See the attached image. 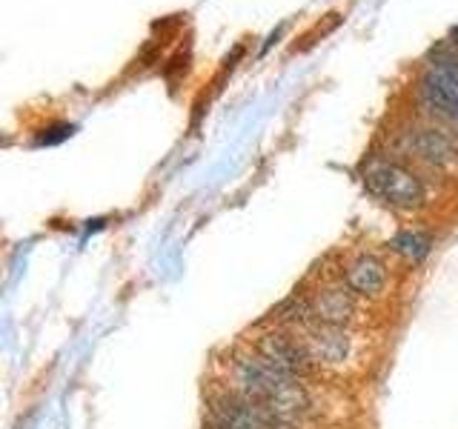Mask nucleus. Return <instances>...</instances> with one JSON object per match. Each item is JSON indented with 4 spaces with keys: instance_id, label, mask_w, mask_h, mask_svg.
Returning a JSON list of instances; mask_svg holds the SVG:
<instances>
[{
    "instance_id": "8",
    "label": "nucleus",
    "mask_w": 458,
    "mask_h": 429,
    "mask_svg": "<svg viewBox=\"0 0 458 429\" xmlns=\"http://www.w3.org/2000/svg\"><path fill=\"white\" fill-rule=\"evenodd\" d=\"M395 252H401L404 257H412V261H421V257L429 252V238L421 235V232H401L395 240H393Z\"/></svg>"
},
{
    "instance_id": "3",
    "label": "nucleus",
    "mask_w": 458,
    "mask_h": 429,
    "mask_svg": "<svg viewBox=\"0 0 458 429\" xmlns=\"http://www.w3.org/2000/svg\"><path fill=\"white\" fill-rule=\"evenodd\" d=\"M424 95L429 106L458 123V66L438 63L429 69L424 78Z\"/></svg>"
},
{
    "instance_id": "2",
    "label": "nucleus",
    "mask_w": 458,
    "mask_h": 429,
    "mask_svg": "<svg viewBox=\"0 0 458 429\" xmlns=\"http://www.w3.org/2000/svg\"><path fill=\"white\" fill-rule=\"evenodd\" d=\"M258 355H261L264 361H269L278 372H284V375L298 378V381L307 378L315 364L304 343H298L290 335H281V332L264 335L261 343H258Z\"/></svg>"
},
{
    "instance_id": "7",
    "label": "nucleus",
    "mask_w": 458,
    "mask_h": 429,
    "mask_svg": "<svg viewBox=\"0 0 458 429\" xmlns=\"http://www.w3.org/2000/svg\"><path fill=\"white\" fill-rule=\"evenodd\" d=\"M412 149L419 152L424 161L436 164V166H447L455 161V147L447 135L441 132H433V129H421V132L412 135Z\"/></svg>"
},
{
    "instance_id": "6",
    "label": "nucleus",
    "mask_w": 458,
    "mask_h": 429,
    "mask_svg": "<svg viewBox=\"0 0 458 429\" xmlns=\"http://www.w3.org/2000/svg\"><path fill=\"white\" fill-rule=\"evenodd\" d=\"M304 347L312 355V361L335 364L347 355V338H341L338 326H327V324L315 321V326L310 329V341L304 343Z\"/></svg>"
},
{
    "instance_id": "5",
    "label": "nucleus",
    "mask_w": 458,
    "mask_h": 429,
    "mask_svg": "<svg viewBox=\"0 0 458 429\" xmlns=\"http://www.w3.org/2000/svg\"><path fill=\"white\" fill-rule=\"evenodd\" d=\"M344 281H347V290L355 292V295H378L384 290V283H386V269H384V264L378 261V257L361 255L358 261L350 264Z\"/></svg>"
},
{
    "instance_id": "1",
    "label": "nucleus",
    "mask_w": 458,
    "mask_h": 429,
    "mask_svg": "<svg viewBox=\"0 0 458 429\" xmlns=\"http://www.w3.org/2000/svg\"><path fill=\"white\" fill-rule=\"evenodd\" d=\"M367 189L386 200V204L401 206V209H412L424 204V183L412 175L410 169L398 166V164H372L364 175Z\"/></svg>"
},
{
    "instance_id": "4",
    "label": "nucleus",
    "mask_w": 458,
    "mask_h": 429,
    "mask_svg": "<svg viewBox=\"0 0 458 429\" xmlns=\"http://www.w3.org/2000/svg\"><path fill=\"white\" fill-rule=\"evenodd\" d=\"M312 307V321L327 324V326H344L350 324L355 304H352V292L341 290V286H329V290H321L310 300Z\"/></svg>"
}]
</instances>
